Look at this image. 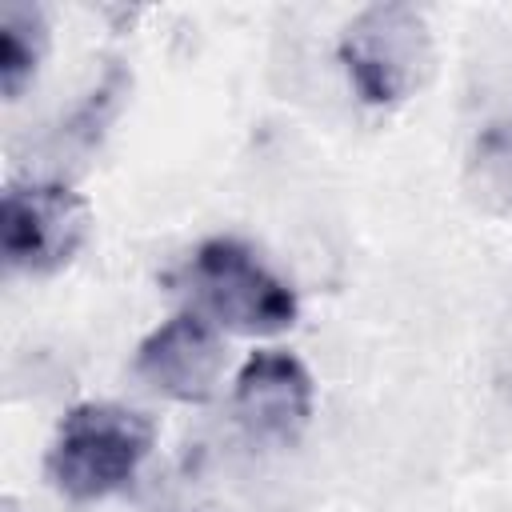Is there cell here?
I'll list each match as a JSON object with an SVG mask.
<instances>
[{
	"instance_id": "1",
	"label": "cell",
	"mask_w": 512,
	"mask_h": 512,
	"mask_svg": "<svg viewBox=\"0 0 512 512\" xmlns=\"http://www.w3.org/2000/svg\"><path fill=\"white\" fill-rule=\"evenodd\" d=\"M152 444L156 428L144 412L112 400H88L60 420L44 456V476L64 500L96 504L140 472Z\"/></svg>"
},
{
	"instance_id": "2",
	"label": "cell",
	"mask_w": 512,
	"mask_h": 512,
	"mask_svg": "<svg viewBox=\"0 0 512 512\" xmlns=\"http://www.w3.org/2000/svg\"><path fill=\"white\" fill-rule=\"evenodd\" d=\"M176 284L192 300V312L236 336H276L292 328L300 312L292 284L236 236H208L196 244Z\"/></svg>"
},
{
	"instance_id": "3",
	"label": "cell",
	"mask_w": 512,
	"mask_h": 512,
	"mask_svg": "<svg viewBox=\"0 0 512 512\" xmlns=\"http://www.w3.org/2000/svg\"><path fill=\"white\" fill-rule=\"evenodd\" d=\"M336 56L352 92L372 108H392L420 92L436 68V44L424 12L412 4H372L340 28Z\"/></svg>"
},
{
	"instance_id": "4",
	"label": "cell",
	"mask_w": 512,
	"mask_h": 512,
	"mask_svg": "<svg viewBox=\"0 0 512 512\" xmlns=\"http://www.w3.org/2000/svg\"><path fill=\"white\" fill-rule=\"evenodd\" d=\"M92 232V208L60 180L8 184L0 200V256L12 272L52 276L76 260Z\"/></svg>"
},
{
	"instance_id": "5",
	"label": "cell",
	"mask_w": 512,
	"mask_h": 512,
	"mask_svg": "<svg viewBox=\"0 0 512 512\" xmlns=\"http://www.w3.org/2000/svg\"><path fill=\"white\" fill-rule=\"evenodd\" d=\"M316 404L312 372L284 348L252 352L232 384V416L256 444L288 448L304 436Z\"/></svg>"
},
{
	"instance_id": "6",
	"label": "cell",
	"mask_w": 512,
	"mask_h": 512,
	"mask_svg": "<svg viewBox=\"0 0 512 512\" xmlns=\"http://www.w3.org/2000/svg\"><path fill=\"white\" fill-rule=\"evenodd\" d=\"M136 376L176 404H208L224 376L220 328L192 308L168 316L140 340Z\"/></svg>"
},
{
	"instance_id": "7",
	"label": "cell",
	"mask_w": 512,
	"mask_h": 512,
	"mask_svg": "<svg viewBox=\"0 0 512 512\" xmlns=\"http://www.w3.org/2000/svg\"><path fill=\"white\" fill-rule=\"evenodd\" d=\"M48 56V20L44 8L8 0L0 4V92L4 100H20L36 80Z\"/></svg>"
},
{
	"instance_id": "8",
	"label": "cell",
	"mask_w": 512,
	"mask_h": 512,
	"mask_svg": "<svg viewBox=\"0 0 512 512\" xmlns=\"http://www.w3.org/2000/svg\"><path fill=\"white\" fill-rule=\"evenodd\" d=\"M464 192L488 216L512 212V120H492L476 132L464 160Z\"/></svg>"
}]
</instances>
